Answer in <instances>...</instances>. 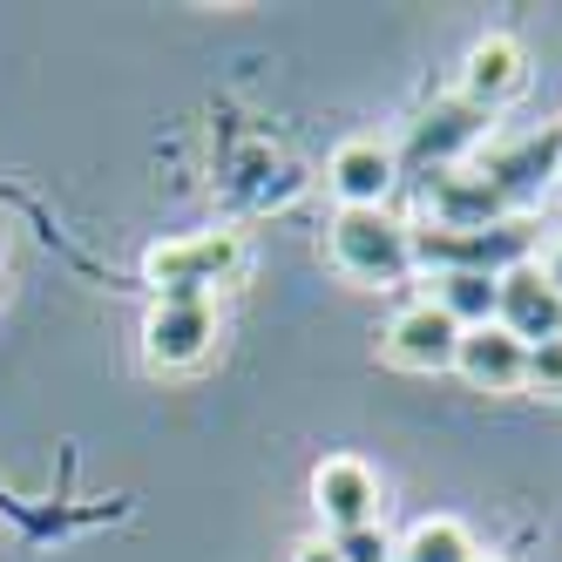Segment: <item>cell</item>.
<instances>
[{
	"mask_svg": "<svg viewBox=\"0 0 562 562\" xmlns=\"http://www.w3.org/2000/svg\"><path fill=\"white\" fill-rule=\"evenodd\" d=\"M521 386H536V393L562 400V339H542V346H529V373H521Z\"/></svg>",
	"mask_w": 562,
	"mask_h": 562,
	"instance_id": "15",
	"label": "cell"
},
{
	"mask_svg": "<svg viewBox=\"0 0 562 562\" xmlns=\"http://www.w3.org/2000/svg\"><path fill=\"white\" fill-rule=\"evenodd\" d=\"M312 508H318V521H326L333 536L380 521V481H373V468L352 461V454L318 461V474H312Z\"/></svg>",
	"mask_w": 562,
	"mask_h": 562,
	"instance_id": "5",
	"label": "cell"
},
{
	"mask_svg": "<svg viewBox=\"0 0 562 562\" xmlns=\"http://www.w3.org/2000/svg\"><path fill=\"white\" fill-rule=\"evenodd\" d=\"M454 352H461V326H454V318L440 312L434 299L407 305V312L386 326V359H393L400 373H448Z\"/></svg>",
	"mask_w": 562,
	"mask_h": 562,
	"instance_id": "4",
	"label": "cell"
},
{
	"mask_svg": "<svg viewBox=\"0 0 562 562\" xmlns=\"http://www.w3.org/2000/svg\"><path fill=\"white\" fill-rule=\"evenodd\" d=\"M495 326H508L521 346H542V339H562V292L542 278V265H502V312Z\"/></svg>",
	"mask_w": 562,
	"mask_h": 562,
	"instance_id": "6",
	"label": "cell"
},
{
	"mask_svg": "<svg viewBox=\"0 0 562 562\" xmlns=\"http://www.w3.org/2000/svg\"><path fill=\"white\" fill-rule=\"evenodd\" d=\"M292 562H339V549H333V542H305Z\"/></svg>",
	"mask_w": 562,
	"mask_h": 562,
	"instance_id": "16",
	"label": "cell"
},
{
	"mask_svg": "<svg viewBox=\"0 0 562 562\" xmlns=\"http://www.w3.org/2000/svg\"><path fill=\"white\" fill-rule=\"evenodd\" d=\"M326 183H333V196H339V211H386L393 149H380V143H339Z\"/></svg>",
	"mask_w": 562,
	"mask_h": 562,
	"instance_id": "8",
	"label": "cell"
},
{
	"mask_svg": "<svg viewBox=\"0 0 562 562\" xmlns=\"http://www.w3.org/2000/svg\"><path fill=\"white\" fill-rule=\"evenodd\" d=\"M143 271H149V285L164 299H211L217 285H231V278L245 271V245H237V231L164 237V245H149Z\"/></svg>",
	"mask_w": 562,
	"mask_h": 562,
	"instance_id": "1",
	"label": "cell"
},
{
	"mask_svg": "<svg viewBox=\"0 0 562 562\" xmlns=\"http://www.w3.org/2000/svg\"><path fill=\"white\" fill-rule=\"evenodd\" d=\"M217 339V305L211 299H156V312L143 318V359L156 373H183L211 352Z\"/></svg>",
	"mask_w": 562,
	"mask_h": 562,
	"instance_id": "3",
	"label": "cell"
},
{
	"mask_svg": "<svg viewBox=\"0 0 562 562\" xmlns=\"http://www.w3.org/2000/svg\"><path fill=\"white\" fill-rule=\"evenodd\" d=\"M434 305L448 312L461 333L495 326V312H502V271H474V265L440 271V278H434Z\"/></svg>",
	"mask_w": 562,
	"mask_h": 562,
	"instance_id": "10",
	"label": "cell"
},
{
	"mask_svg": "<svg viewBox=\"0 0 562 562\" xmlns=\"http://www.w3.org/2000/svg\"><path fill=\"white\" fill-rule=\"evenodd\" d=\"M474 562H502V555H474Z\"/></svg>",
	"mask_w": 562,
	"mask_h": 562,
	"instance_id": "18",
	"label": "cell"
},
{
	"mask_svg": "<svg viewBox=\"0 0 562 562\" xmlns=\"http://www.w3.org/2000/svg\"><path fill=\"white\" fill-rule=\"evenodd\" d=\"M427 204L440 211V231H488V217L508 204V196L488 177H434Z\"/></svg>",
	"mask_w": 562,
	"mask_h": 562,
	"instance_id": "11",
	"label": "cell"
},
{
	"mask_svg": "<svg viewBox=\"0 0 562 562\" xmlns=\"http://www.w3.org/2000/svg\"><path fill=\"white\" fill-rule=\"evenodd\" d=\"M542 278H549V285H555V292H562V245H555V251H549V265H542Z\"/></svg>",
	"mask_w": 562,
	"mask_h": 562,
	"instance_id": "17",
	"label": "cell"
},
{
	"mask_svg": "<svg viewBox=\"0 0 562 562\" xmlns=\"http://www.w3.org/2000/svg\"><path fill=\"white\" fill-rule=\"evenodd\" d=\"M481 549H474V536L461 529V521H448V515H434V521H420V529L400 542V562H474Z\"/></svg>",
	"mask_w": 562,
	"mask_h": 562,
	"instance_id": "13",
	"label": "cell"
},
{
	"mask_svg": "<svg viewBox=\"0 0 562 562\" xmlns=\"http://www.w3.org/2000/svg\"><path fill=\"white\" fill-rule=\"evenodd\" d=\"M333 549H339V562H400V542L380 529V521H367V529H346V536H333Z\"/></svg>",
	"mask_w": 562,
	"mask_h": 562,
	"instance_id": "14",
	"label": "cell"
},
{
	"mask_svg": "<svg viewBox=\"0 0 562 562\" xmlns=\"http://www.w3.org/2000/svg\"><path fill=\"white\" fill-rule=\"evenodd\" d=\"M549 170H555V136H529L515 156H495V164H488V183H495L502 196H529L536 177L549 183Z\"/></svg>",
	"mask_w": 562,
	"mask_h": 562,
	"instance_id": "12",
	"label": "cell"
},
{
	"mask_svg": "<svg viewBox=\"0 0 562 562\" xmlns=\"http://www.w3.org/2000/svg\"><path fill=\"white\" fill-rule=\"evenodd\" d=\"M521 82H529V68H521V48L508 34H488V42L468 48V68H461V89L474 109H502Z\"/></svg>",
	"mask_w": 562,
	"mask_h": 562,
	"instance_id": "9",
	"label": "cell"
},
{
	"mask_svg": "<svg viewBox=\"0 0 562 562\" xmlns=\"http://www.w3.org/2000/svg\"><path fill=\"white\" fill-rule=\"evenodd\" d=\"M454 373L468 386H481V393H515L521 373H529V346H521L508 326H474V333H461Z\"/></svg>",
	"mask_w": 562,
	"mask_h": 562,
	"instance_id": "7",
	"label": "cell"
},
{
	"mask_svg": "<svg viewBox=\"0 0 562 562\" xmlns=\"http://www.w3.org/2000/svg\"><path fill=\"white\" fill-rule=\"evenodd\" d=\"M333 265L352 285H393L414 265V231L386 211H339L333 217Z\"/></svg>",
	"mask_w": 562,
	"mask_h": 562,
	"instance_id": "2",
	"label": "cell"
}]
</instances>
